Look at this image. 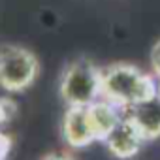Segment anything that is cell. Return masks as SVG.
Returning <instances> with one entry per match:
<instances>
[{"instance_id": "6da1fadb", "label": "cell", "mask_w": 160, "mask_h": 160, "mask_svg": "<svg viewBox=\"0 0 160 160\" xmlns=\"http://www.w3.org/2000/svg\"><path fill=\"white\" fill-rule=\"evenodd\" d=\"M156 96V79L134 64L115 62L102 70V98L124 111Z\"/></svg>"}, {"instance_id": "7a4b0ae2", "label": "cell", "mask_w": 160, "mask_h": 160, "mask_svg": "<svg viewBox=\"0 0 160 160\" xmlns=\"http://www.w3.org/2000/svg\"><path fill=\"white\" fill-rule=\"evenodd\" d=\"M60 98L68 108H85L102 98V68L91 58H77L60 77Z\"/></svg>"}, {"instance_id": "3957f363", "label": "cell", "mask_w": 160, "mask_h": 160, "mask_svg": "<svg viewBox=\"0 0 160 160\" xmlns=\"http://www.w3.org/2000/svg\"><path fill=\"white\" fill-rule=\"evenodd\" d=\"M38 75L36 57L19 45H6L0 49V87L19 92L28 89Z\"/></svg>"}, {"instance_id": "277c9868", "label": "cell", "mask_w": 160, "mask_h": 160, "mask_svg": "<svg viewBox=\"0 0 160 160\" xmlns=\"http://www.w3.org/2000/svg\"><path fill=\"white\" fill-rule=\"evenodd\" d=\"M104 143L109 154H113L119 160H128L139 152L145 139L139 134V130L126 117H122V121L111 130V134L104 139Z\"/></svg>"}, {"instance_id": "5b68a950", "label": "cell", "mask_w": 160, "mask_h": 160, "mask_svg": "<svg viewBox=\"0 0 160 160\" xmlns=\"http://www.w3.org/2000/svg\"><path fill=\"white\" fill-rule=\"evenodd\" d=\"M60 130H62V139L72 149L89 147L91 143L96 141L87 115V108H68L62 117Z\"/></svg>"}, {"instance_id": "8992f818", "label": "cell", "mask_w": 160, "mask_h": 160, "mask_svg": "<svg viewBox=\"0 0 160 160\" xmlns=\"http://www.w3.org/2000/svg\"><path fill=\"white\" fill-rule=\"evenodd\" d=\"M124 117L139 130L145 141L160 138V96H152L124 111Z\"/></svg>"}, {"instance_id": "52a82bcc", "label": "cell", "mask_w": 160, "mask_h": 160, "mask_svg": "<svg viewBox=\"0 0 160 160\" xmlns=\"http://www.w3.org/2000/svg\"><path fill=\"white\" fill-rule=\"evenodd\" d=\"M87 108V115H89V121H91V126H92V132H94V138L96 141H104L111 130L122 121L124 117V109L111 104L109 100H96L92 102L91 106H85Z\"/></svg>"}, {"instance_id": "ba28073f", "label": "cell", "mask_w": 160, "mask_h": 160, "mask_svg": "<svg viewBox=\"0 0 160 160\" xmlns=\"http://www.w3.org/2000/svg\"><path fill=\"white\" fill-rule=\"evenodd\" d=\"M151 66H152L154 75H160V40L151 49Z\"/></svg>"}, {"instance_id": "9c48e42d", "label": "cell", "mask_w": 160, "mask_h": 160, "mask_svg": "<svg viewBox=\"0 0 160 160\" xmlns=\"http://www.w3.org/2000/svg\"><path fill=\"white\" fill-rule=\"evenodd\" d=\"M10 149H12V139L0 132V160H6L8 154H10Z\"/></svg>"}, {"instance_id": "30bf717a", "label": "cell", "mask_w": 160, "mask_h": 160, "mask_svg": "<svg viewBox=\"0 0 160 160\" xmlns=\"http://www.w3.org/2000/svg\"><path fill=\"white\" fill-rule=\"evenodd\" d=\"M42 160H75L72 154H68V152H60V151H57V152H49V154H45Z\"/></svg>"}, {"instance_id": "8fae6325", "label": "cell", "mask_w": 160, "mask_h": 160, "mask_svg": "<svg viewBox=\"0 0 160 160\" xmlns=\"http://www.w3.org/2000/svg\"><path fill=\"white\" fill-rule=\"evenodd\" d=\"M156 94L160 96V75H156Z\"/></svg>"}]
</instances>
